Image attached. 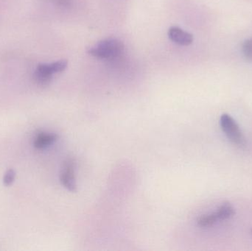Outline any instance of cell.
Here are the masks:
<instances>
[{
    "mask_svg": "<svg viewBox=\"0 0 252 251\" xmlns=\"http://www.w3.org/2000/svg\"><path fill=\"white\" fill-rule=\"evenodd\" d=\"M124 44L116 38H108L99 41L89 50V54L93 57L105 60H115L124 53Z\"/></svg>",
    "mask_w": 252,
    "mask_h": 251,
    "instance_id": "obj_1",
    "label": "cell"
},
{
    "mask_svg": "<svg viewBox=\"0 0 252 251\" xmlns=\"http://www.w3.org/2000/svg\"><path fill=\"white\" fill-rule=\"evenodd\" d=\"M220 126L231 142L240 147L247 145V141L244 134L235 119L230 115L226 113L222 115L220 117Z\"/></svg>",
    "mask_w": 252,
    "mask_h": 251,
    "instance_id": "obj_2",
    "label": "cell"
},
{
    "mask_svg": "<svg viewBox=\"0 0 252 251\" xmlns=\"http://www.w3.org/2000/svg\"><path fill=\"white\" fill-rule=\"evenodd\" d=\"M76 162L73 158H68L63 162L60 174V182L63 187L71 193L77 191L75 178Z\"/></svg>",
    "mask_w": 252,
    "mask_h": 251,
    "instance_id": "obj_3",
    "label": "cell"
},
{
    "mask_svg": "<svg viewBox=\"0 0 252 251\" xmlns=\"http://www.w3.org/2000/svg\"><path fill=\"white\" fill-rule=\"evenodd\" d=\"M169 38L176 44L182 46L190 45L193 41L192 34L182 29L179 27L173 26L168 29L167 32Z\"/></svg>",
    "mask_w": 252,
    "mask_h": 251,
    "instance_id": "obj_4",
    "label": "cell"
},
{
    "mask_svg": "<svg viewBox=\"0 0 252 251\" xmlns=\"http://www.w3.org/2000/svg\"><path fill=\"white\" fill-rule=\"evenodd\" d=\"M58 139H59V136L57 134L40 132L39 134H37L34 139L33 145L35 148L42 150L53 144L55 141H57Z\"/></svg>",
    "mask_w": 252,
    "mask_h": 251,
    "instance_id": "obj_5",
    "label": "cell"
},
{
    "mask_svg": "<svg viewBox=\"0 0 252 251\" xmlns=\"http://www.w3.org/2000/svg\"><path fill=\"white\" fill-rule=\"evenodd\" d=\"M216 213L219 221H224L234 216L235 212V209L229 203H224L218 209Z\"/></svg>",
    "mask_w": 252,
    "mask_h": 251,
    "instance_id": "obj_6",
    "label": "cell"
},
{
    "mask_svg": "<svg viewBox=\"0 0 252 251\" xmlns=\"http://www.w3.org/2000/svg\"><path fill=\"white\" fill-rule=\"evenodd\" d=\"M218 221H219V218H218L216 212H214L210 215H203V216L200 217L197 221V224L201 228H208L216 223Z\"/></svg>",
    "mask_w": 252,
    "mask_h": 251,
    "instance_id": "obj_7",
    "label": "cell"
},
{
    "mask_svg": "<svg viewBox=\"0 0 252 251\" xmlns=\"http://www.w3.org/2000/svg\"><path fill=\"white\" fill-rule=\"evenodd\" d=\"M33 79L36 84L40 86H47L51 82L53 77L48 76V75L38 72V70H35V72H34Z\"/></svg>",
    "mask_w": 252,
    "mask_h": 251,
    "instance_id": "obj_8",
    "label": "cell"
},
{
    "mask_svg": "<svg viewBox=\"0 0 252 251\" xmlns=\"http://www.w3.org/2000/svg\"><path fill=\"white\" fill-rule=\"evenodd\" d=\"M242 52L244 57L250 61H252V38L244 41L242 46Z\"/></svg>",
    "mask_w": 252,
    "mask_h": 251,
    "instance_id": "obj_9",
    "label": "cell"
},
{
    "mask_svg": "<svg viewBox=\"0 0 252 251\" xmlns=\"http://www.w3.org/2000/svg\"><path fill=\"white\" fill-rule=\"evenodd\" d=\"M15 178H16V172L14 169H8L3 177V184L6 187H10L14 182Z\"/></svg>",
    "mask_w": 252,
    "mask_h": 251,
    "instance_id": "obj_10",
    "label": "cell"
},
{
    "mask_svg": "<svg viewBox=\"0 0 252 251\" xmlns=\"http://www.w3.org/2000/svg\"><path fill=\"white\" fill-rule=\"evenodd\" d=\"M59 7H68L72 5V0H50Z\"/></svg>",
    "mask_w": 252,
    "mask_h": 251,
    "instance_id": "obj_11",
    "label": "cell"
},
{
    "mask_svg": "<svg viewBox=\"0 0 252 251\" xmlns=\"http://www.w3.org/2000/svg\"></svg>",
    "mask_w": 252,
    "mask_h": 251,
    "instance_id": "obj_12",
    "label": "cell"
}]
</instances>
